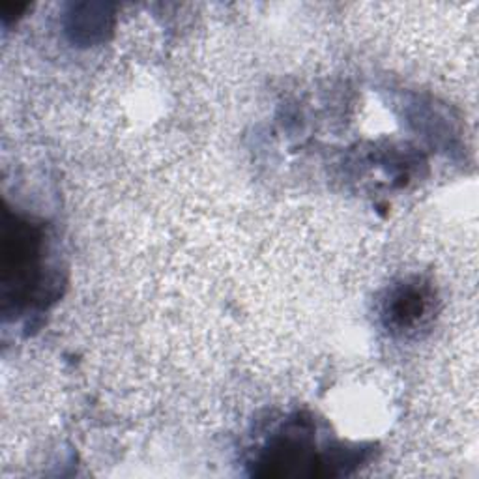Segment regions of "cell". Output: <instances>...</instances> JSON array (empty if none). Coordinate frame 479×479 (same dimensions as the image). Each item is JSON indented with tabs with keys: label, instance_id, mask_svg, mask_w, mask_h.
<instances>
[{
	"label": "cell",
	"instance_id": "obj_1",
	"mask_svg": "<svg viewBox=\"0 0 479 479\" xmlns=\"http://www.w3.org/2000/svg\"><path fill=\"white\" fill-rule=\"evenodd\" d=\"M425 311V298L424 292L417 288H406L396 296V302L392 304V322L399 324L401 327L412 326L422 318Z\"/></svg>",
	"mask_w": 479,
	"mask_h": 479
}]
</instances>
